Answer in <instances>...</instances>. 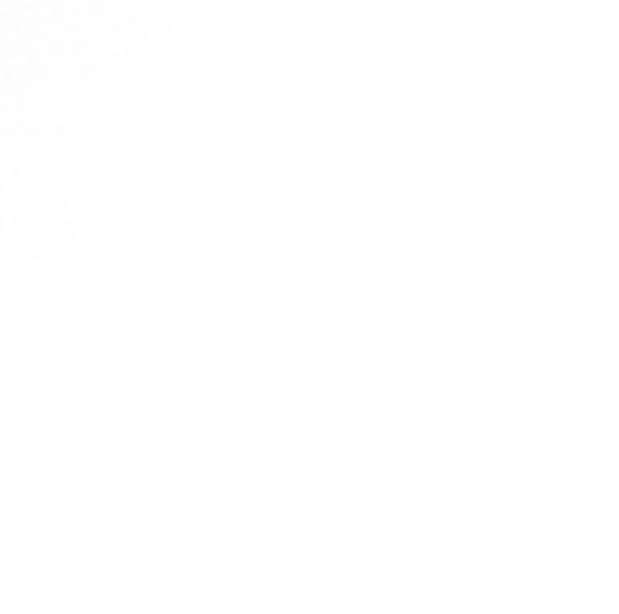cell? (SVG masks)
Returning a JSON list of instances; mask_svg holds the SVG:
<instances>
[]
</instances>
